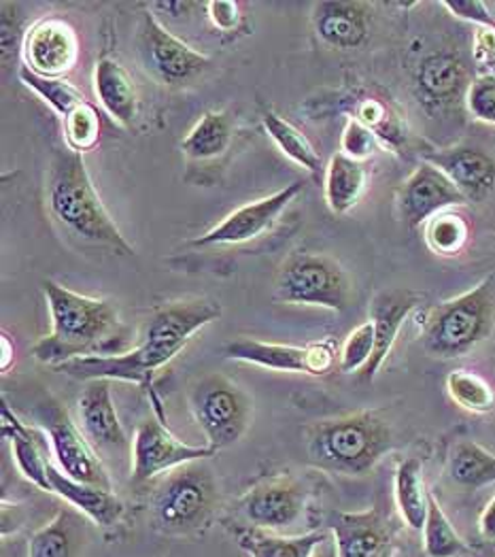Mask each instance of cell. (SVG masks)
I'll return each instance as SVG.
<instances>
[{"mask_svg": "<svg viewBox=\"0 0 495 557\" xmlns=\"http://www.w3.org/2000/svg\"><path fill=\"white\" fill-rule=\"evenodd\" d=\"M447 394L459 409L474 416H487L495 409L494 387L477 372L463 369L449 372Z\"/></svg>", "mask_w": 495, "mask_h": 557, "instance_id": "cell-35", "label": "cell"}, {"mask_svg": "<svg viewBox=\"0 0 495 557\" xmlns=\"http://www.w3.org/2000/svg\"><path fill=\"white\" fill-rule=\"evenodd\" d=\"M156 9H164V11H171L173 17H181L187 9L194 7V2H156L153 4Z\"/></svg>", "mask_w": 495, "mask_h": 557, "instance_id": "cell-48", "label": "cell"}, {"mask_svg": "<svg viewBox=\"0 0 495 557\" xmlns=\"http://www.w3.org/2000/svg\"><path fill=\"white\" fill-rule=\"evenodd\" d=\"M470 234H472V228H470L468 218L455 209L438 213L423 226L425 245L430 247V251H434L436 256H443V258L459 256L466 249Z\"/></svg>", "mask_w": 495, "mask_h": 557, "instance_id": "cell-33", "label": "cell"}, {"mask_svg": "<svg viewBox=\"0 0 495 557\" xmlns=\"http://www.w3.org/2000/svg\"><path fill=\"white\" fill-rule=\"evenodd\" d=\"M495 278L432 307L421 322V343L436 358H459L481 345L494 330Z\"/></svg>", "mask_w": 495, "mask_h": 557, "instance_id": "cell-5", "label": "cell"}, {"mask_svg": "<svg viewBox=\"0 0 495 557\" xmlns=\"http://www.w3.org/2000/svg\"><path fill=\"white\" fill-rule=\"evenodd\" d=\"M276 300L345 311L351 300V281L334 258L325 253L296 251L279 271Z\"/></svg>", "mask_w": 495, "mask_h": 557, "instance_id": "cell-8", "label": "cell"}, {"mask_svg": "<svg viewBox=\"0 0 495 557\" xmlns=\"http://www.w3.org/2000/svg\"><path fill=\"white\" fill-rule=\"evenodd\" d=\"M450 481L466 490H479L495 483V456L474 441L453 445L447 462Z\"/></svg>", "mask_w": 495, "mask_h": 557, "instance_id": "cell-30", "label": "cell"}, {"mask_svg": "<svg viewBox=\"0 0 495 557\" xmlns=\"http://www.w3.org/2000/svg\"><path fill=\"white\" fill-rule=\"evenodd\" d=\"M421 294L405 289V287H392L383 289L372 298L370 305V322L374 324V354L368 362V367L360 372L361 381H372L385 360L389 358L396 338L403 330L408 315L419 307Z\"/></svg>", "mask_w": 495, "mask_h": 557, "instance_id": "cell-19", "label": "cell"}, {"mask_svg": "<svg viewBox=\"0 0 495 557\" xmlns=\"http://www.w3.org/2000/svg\"><path fill=\"white\" fill-rule=\"evenodd\" d=\"M423 552L428 557H459L468 552L466 541L455 532L449 517L438 505V500L430 498V511L423 525Z\"/></svg>", "mask_w": 495, "mask_h": 557, "instance_id": "cell-36", "label": "cell"}, {"mask_svg": "<svg viewBox=\"0 0 495 557\" xmlns=\"http://www.w3.org/2000/svg\"><path fill=\"white\" fill-rule=\"evenodd\" d=\"M349 117L361 122L366 128H370L376 135V139L392 149H400L406 143L405 122L400 113H396L394 104L387 100L363 96L360 100H356L354 115Z\"/></svg>", "mask_w": 495, "mask_h": 557, "instance_id": "cell-32", "label": "cell"}, {"mask_svg": "<svg viewBox=\"0 0 495 557\" xmlns=\"http://www.w3.org/2000/svg\"><path fill=\"white\" fill-rule=\"evenodd\" d=\"M394 496H396L398 512L406 525L410 530H423L432 494L425 487L421 460L408 458L398 466L396 479H394Z\"/></svg>", "mask_w": 495, "mask_h": 557, "instance_id": "cell-29", "label": "cell"}, {"mask_svg": "<svg viewBox=\"0 0 495 557\" xmlns=\"http://www.w3.org/2000/svg\"><path fill=\"white\" fill-rule=\"evenodd\" d=\"M423 162L441 169L450 184L466 200L479 202L490 196L495 186V160L483 149L470 145H455L449 149H434L423 153Z\"/></svg>", "mask_w": 495, "mask_h": 557, "instance_id": "cell-20", "label": "cell"}, {"mask_svg": "<svg viewBox=\"0 0 495 557\" xmlns=\"http://www.w3.org/2000/svg\"><path fill=\"white\" fill-rule=\"evenodd\" d=\"M94 92L102 109L122 126L131 128L138 113V92L133 75L115 60L100 58L94 69Z\"/></svg>", "mask_w": 495, "mask_h": 557, "instance_id": "cell-25", "label": "cell"}, {"mask_svg": "<svg viewBox=\"0 0 495 557\" xmlns=\"http://www.w3.org/2000/svg\"><path fill=\"white\" fill-rule=\"evenodd\" d=\"M189 409L209 447L220 451L238 443L253 419L251 396L230 376L211 372L189 389Z\"/></svg>", "mask_w": 495, "mask_h": 557, "instance_id": "cell-7", "label": "cell"}, {"mask_svg": "<svg viewBox=\"0 0 495 557\" xmlns=\"http://www.w3.org/2000/svg\"><path fill=\"white\" fill-rule=\"evenodd\" d=\"M232 140V120L227 113L209 111L189 131L181 149L191 160H211L222 156Z\"/></svg>", "mask_w": 495, "mask_h": 557, "instance_id": "cell-31", "label": "cell"}, {"mask_svg": "<svg viewBox=\"0 0 495 557\" xmlns=\"http://www.w3.org/2000/svg\"><path fill=\"white\" fill-rule=\"evenodd\" d=\"M218 509V483L209 466H180L153 487L149 511L153 528L169 536H194L209 528Z\"/></svg>", "mask_w": 495, "mask_h": 557, "instance_id": "cell-6", "label": "cell"}, {"mask_svg": "<svg viewBox=\"0 0 495 557\" xmlns=\"http://www.w3.org/2000/svg\"><path fill=\"white\" fill-rule=\"evenodd\" d=\"M207 13L211 24L222 33H232L240 24V4L234 0L207 2Z\"/></svg>", "mask_w": 495, "mask_h": 557, "instance_id": "cell-43", "label": "cell"}, {"mask_svg": "<svg viewBox=\"0 0 495 557\" xmlns=\"http://www.w3.org/2000/svg\"><path fill=\"white\" fill-rule=\"evenodd\" d=\"M468 200L449 177L430 162H421L398 189V211L406 226L417 231L443 211L457 209Z\"/></svg>", "mask_w": 495, "mask_h": 557, "instance_id": "cell-16", "label": "cell"}, {"mask_svg": "<svg viewBox=\"0 0 495 557\" xmlns=\"http://www.w3.org/2000/svg\"><path fill=\"white\" fill-rule=\"evenodd\" d=\"M470 84V71L463 60L447 51L425 55L414 75L417 98L432 113L447 111L461 98L466 100Z\"/></svg>", "mask_w": 495, "mask_h": 557, "instance_id": "cell-18", "label": "cell"}, {"mask_svg": "<svg viewBox=\"0 0 495 557\" xmlns=\"http://www.w3.org/2000/svg\"><path fill=\"white\" fill-rule=\"evenodd\" d=\"M334 534L338 557H394L396 525L383 512H332L327 525Z\"/></svg>", "mask_w": 495, "mask_h": 557, "instance_id": "cell-17", "label": "cell"}, {"mask_svg": "<svg viewBox=\"0 0 495 557\" xmlns=\"http://www.w3.org/2000/svg\"><path fill=\"white\" fill-rule=\"evenodd\" d=\"M20 79L26 88H30L37 96H41L47 104L60 113L62 117L69 115L75 107H79L82 102H86L84 94L79 92L73 84H69L66 79H51V77H41L37 73H33L30 69L22 66L20 69Z\"/></svg>", "mask_w": 495, "mask_h": 557, "instance_id": "cell-37", "label": "cell"}, {"mask_svg": "<svg viewBox=\"0 0 495 557\" xmlns=\"http://www.w3.org/2000/svg\"><path fill=\"white\" fill-rule=\"evenodd\" d=\"M222 351L227 360H234V362H245V364L262 367L269 371L298 372V374H311V376L327 374L334 369L338 358L330 341L296 347V345L267 343L258 338H236L225 343Z\"/></svg>", "mask_w": 495, "mask_h": 557, "instance_id": "cell-10", "label": "cell"}, {"mask_svg": "<svg viewBox=\"0 0 495 557\" xmlns=\"http://www.w3.org/2000/svg\"><path fill=\"white\" fill-rule=\"evenodd\" d=\"M131 451L135 483H147L158 474H166L180 466L200 462L218 454L209 445L194 447L183 443L164 425V419H145L136 428Z\"/></svg>", "mask_w": 495, "mask_h": 557, "instance_id": "cell-11", "label": "cell"}, {"mask_svg": "<svg viewBox=\"0 0 495 557\" xmlns=\"http://www.w3.org/2000/svg\"><path fill=\"white\" fill-rule=\"evenodd\" d=\"M327 536V528L305 536H276L269 530L247 525L236 532V543L249 557H311Z\"/></svg>", "mask_w": 495, "mask_h": 557, "instance_id": "cell-28", "label": "cell"}, {"mask_svg": "<svg viewBox=\"0 0 495 557\" xmlns=\"http://www.w3.org/2000/svg\"><path fill=\"white\" fill-rule=\"evenodd\" d=\"M90 519L69 507L55 512L28 541V557H84L91 541Z\"/></svg>", "mask_w": 495, "mask_h": 557, "instance_id": "cell-22", "label": "cell"}, {"mask_svg": "<svg viewBox=\"0 0 495 557\" xmlns=\"http://www.w3.org/2000/svg\"><path fill=\"white\" fill-rule=\"evenodd\" d=\"M47 209L51 218L77 238L104 247L117 256H133L135 247L117 228L91 184L84 156L53 149L47 171Z\"/></svg>", "mask_w": 495, "mask_h": 557, "instance_id": "cell-3", "label": "cell"}, {"mask_svg": "<svg viewBox=\"0 0 495 557\" xmlns=\"http://www.w3.org/2000/svg\"><path fill=\"white\" fill-rule=\"evenodd\" d=\"M479 532L485 541H495V496L479 517Z\"/></svg>", "mask_w": 495, "mask_h": 557, "instance_id": "cell-46", "label": "cell"}, {"mask_svg": "<svg viewBox=\"0 0 495 557\" xmlns=\"http://www.w3.org/2000/svg\"><path fill=\"white\" fill-rule=\"evenodd\" d=\"M0 44H2V62L9 64V53L20 46V24L17 15L9 13V2H2V20H0ZM22 49V46H20Z\"/></svg>", "mask_w": 495, "mask_h": 557, "instance_id": "cell-45", "label": "cell"}, {"mask_svg": "<svg viewBox=\"0 0 495 557\" xmlns=\"http://www.w3.org/2000/svg\"><path fill=\"white\" fill-rule=\"evenodd\" d=\"M49 492L64 498L69 507L84 512L98 528L117 525L126 511L124 503L113 494V490L75 481L53 465H49Z\"/></svg>", "mask_w": 495, "mask_h": 557, "instance_id": "cell-23", "label": "cell"}, {"mask_svg": "<svg viewBox=\"0 0 495 557\" xmlns=\"http://www.w3.org/2000/svg\"><path fill=\"white\" fill-rule=\"evenodd\" d=\"M394 447V432L379 411L317 421L307 432L309 462L327 472L363 476Z\"/></svg>", "mask_w": 495, "mask_h": 557, "instance_id": "cell-4", "label": "cell"}, {"mask_svg": "<svg viewBox=\"0 0 495 557\" xmlns=\"http://www.w3.org/2000/svg\"><path fill=\"white\" fill-rule=\"evenodd\" d=\"M302 191V184L294 182L289 186L274 191L267 198L256 202L243 205L240 209L232 211L215 228L198 236L194 240L196 247H218V245H240L260 238L262 234L272 231L281 213L298 198Z\"/></svg>", "mask_w": 495, "mask_h": 557, "instance_id": "cell-14", "label": "cell"}, {"mask_svg": "<svg viewBox=\"0 0 495 557\" xmlns=\"http://www.w3.org/2000/svg\"><path fill=\"white\" fill-rule=\"evenodd\" d=\"M51 332L37 341L33 356L47 367H62L77 358L107 356L120 332V315L111 300L82 296L53 278L44 281Z\"/></svg>", "mask_w": 495, "mask_h": 557, "instance_id": "cell-2", "label": "cell"}, {"mask_svg": "<svg viewBox=\"0 0 495 557\" xmlns=\"http://www.w3.org/2000/svg\"><path fill=\"white\" fill-rule=\"evenodd\" d=\"M317 35L336 49H358L370 33V7L366 2H319L313 11Z\"/></svg>", "mask_w": 495, "mask_h": 557, "instance_id": "cell-24", "label": "cell"}, {"mask_svg": "<svg viewBox=\"0 0 495 557\" xmlns=\"http://www.w3.org/2000/svg\"><path fill=\"white\" fill-rule=\"evenodd\" d=\"M381 140L376 139V135L366 128L361 122L347 117L343 137H341V153H345L351 160L363 162L366 158H370L376 151V145Z\"/></svg>", "mask_w": 495, "mask_h": 557, "instance_id": "cell-41", "label": "cell"}, {"mask_svg": "<svg viewBox=\"0 0 495 557\" xmlns=\"http://www.w3.org/2000/svg\"><path fill=\"white\" fill-rule=\"evenodd\" d=\"M64 140L71 151L86 153L100 140V113L91 102H82L64 115Z\"/></svg>", "mask_w": 495, "mask_h": 557, "instance_id": "cell-38", "label": "cell"}, {"mask_svg": "<svg viewBox=\"0 0 495 557\" xmlns=\"http://www.w3.org/2000/svg\"><path fill=\"white\" fill-rule=\"evenodd\" d=\"M372 354H374V324L368 320L347 334L338 351V369L345 374L361 372L368 367Z\"/></svg>", "mask_w": 495, "mask_h": 557, "instance_id": "cell-39", "label": "cell"}, {"mask_svg": "<svg viewBox=\"0 0 495 557\" xmlns=\"http://www.w3.org/2000/svg\"><path fill=\"white\" fill-rule=\"evenodd\" d=\"M443 7L449 9L455 17L472 22L479 28H495V15L487 2H481V0H445Z\"/></svg>", "mask_w": 495, "mask_h": 557, "instance_id": "cell-42", "label": "cell"}, {"mask_svg": "<svg viewBox=\"0 0 495 557\" xmlns=\"http://www.w3.org/2000/svg\"><path fill=\"white\" fill-rule=\"evenodd\" d=\"M222 318V307L209 298H187L158 309L140 345L131 351L71 360L55 371L75 381H126L151 389L156 374L173 362L189 338Z\"/></svg>", "mask_w": 495, "mask_h": 557, "instance_id": "cell-1", "label": "cell"}, {"mask_svg": "<svg viewBox=\"0 0 495 557\" xmlns=\"http://www.w3.org/2000/svg\"><path fill=\"white\" fill-rule=\"evenodd\" d=\"M2 436L11 441V451L17 470L39 490L49 492V460H47L46 443L41 436L35 434L33 428H28L24 421L7 407L2 400Z\"/></svg>", "mask_w": 495, "mask_h": 557, "instance_id": "cell-26", "label": "cell"}, {"mask_svg": "<svg viewBox=\"0 0 495 557\" xmlns=\"http://www.w3.org/2000/svg\"><path fill=\"white\" fill-rule=\"evenodd\" d=\"M262 124L269 133L272 143L298 166L307 169L309 173H319L321 171V156L317 153L315 147L311 145V140L302 135V131H298L292 122L283 120L281 115L267 111L262 117Z\"/></svg>", "mask_w": 495, "mask_h": 557, "instance_id": "cell-34", "label": "cell"}, {"mask_svg": "<svg viewBox=\"0 0 495 557\" xmlns=\"http://www.w3.org/2000/svg\"><path fill=\"white\" fill-rule=\"evenodd\" d=\"M136 47L145 71L164 86H185L211 66V58L183 44L153 13H145Z\"/></svg>", "mask_w": 495, "mask_h": 557, "instance_id": "cell-9", "label": "cell"}, {"mask_svg": "<svg viewBox=\"0 0 495 557\" xmlns=\"http://www.w3.org/2000/svg\"><path fill=\"white\" fill-rule=\"evenodd\" d=\"M472 49L477 64L485 71L483 75H495V28H479Z\"/></svg>", "mask_w": 495, "mask_h": 557, "instance_id": "cell-44", "label": "cell"}, {"mask_svg": "<svg viewBox=\"0 0 495 557\" xmlns=\"http://www.w3.org/2000/svg\"><path fill=\"white\" fill-rule=\"evenodd\" d=\"M77 409L79 428L84 430L96 451H122L131 445L126 430L117 418V409L113 405L111 381L100 379L86 383Z\"/></svg>", "mask_w": 495, "mask_h": 557, "instance_id": "cell-21", "label": "cell"}, {"mask_svg": "<svg viewBox=\"0 0 495 557\" xmlns=\"http://www.w3.org/2000/svg\"><path fill=\"white\" fill-rule=\"evenodd\" d=\"M46 430L55 462L64 474L88 485L113 490L104 466L98 460V451L94 449L79 423H75L66 411L53 409L47 413Z\"/></svg>", "mask_w": 495, "mask_h": 557, "instance_id": "cell-15", "label": "cell"}, {"mask_svg": "<svg viewBox=\"0 0 495 557\" xmlns=\"http://www.w3.org/2000/svg\"><path fill=\"white\" fill-rule=\"evenodd\" d=\"M238 509L249 525L276 532L302 517L307 492L296 479L276 474L249 487L238 500Z\"/></svg>", "mask_w": 495, "mask_h": 557, "instance_id": "cell-13", "label": "cell"}, {"mask_svg": "<svg viewBox=\"0 0 495 557\" xmlns=\"http://www.w3.org/2000/svg\"><path fill=\"white\" fill-rule=\"evenodd\" d=\"M24 66L41 77L64 79L79 60V37L77 30L55 15L37 20L24 33L22 41Z\"/></svg>", "mask_w": 495, "mask_h": 557, "instance_id": "cell-12", "label": "cell"}, {"mask_svg": "<svg viewBox=\"0 0 495 557\" xmlns=\"http://www.w3.org/2000/svg\"><path fill=\"white\" fill-rule=\"evenodd\" d=\"M466 107L472 117L495 126V75H479L472 79L466 94Z\"/></svg>", "mask_w": 495, "mask_h": 557, "instance_id": "cell-40", "label": "cell"}, {"mask_svg": "<svg viewBox=\"0 0 495 557\" xmlns=\"http://www.w3.org/2000/svg\"><path fill=\"white\" fill-rule=\"evenodd\" d=\"M327 530H330V528H327ZM311 557H338V547H336V541H334L332 530H330V536L317 547L315 554Z\"/></svg>", "mask_w": 495, "mask_h": 557, "instance_id": "cell-47", "label": "cell"}, {"mask_svg": "<svg viewBox=\"0 0 495 557\" xmlns=\"http://www.w3.org/2000/svg\"><path fill=\"white\" fill-rule=\"evenodd\" d=\"M368 186V169L363 162L351 160L345 153H334L325 166V202L334 215L349 213L360 202Z\"/></svg>", "mask_w": 495, "mask_h": 557, "instance_id": "cell-27", "label": "cell"}]
</instances>
